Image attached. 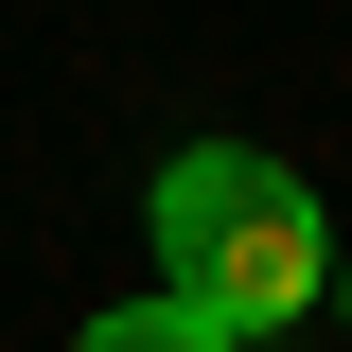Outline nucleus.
<instances>
[{
  "label": "nucleus",
  "mask_w": 352,
  "mask_h": 352,
  "mask_svg": "<svg viewBox=\"0 0 352 352\" xmlns=\"http://www.w3.org/2000/svg\"><path fill=\"white\" fill-rule=\"evenodd\" d=\"M71 352H247V335H212L194 300H124V317H88Z\"/></svg>",
  "instance_id": "f03ea898"
},
{
  "label": "nucleus",
  "mask_w": 352,
  "mask_h": 352,
  "mask_svg": "<svg viewBox=\"0 0 352 352\" xmlns=\"http://www.w3.org/2000/svg\"><path fill=\"white\" fill-rule=\"evenodd\" d=\"M335 317H352V247H335Z\"/></svg>",
  "instance_id": "7ed1b4c3"
},
{
  "label": "nucleus",
  "mask_w": 352,
  "mask_h": 352,
  "mask_svg": "<svg viewBox=\"0 0 352 352\" xmlns=\"http://www.w3.org/2000/svg\"><path fill=\"white\" fill-rule=\"evenodd\" d=\"M141 229H159V264H176V300L212 317V335H282V317H317V194L264 141H176L159 159V194H141Z\"/></svg>",
  "instance_id": "f257e3e1"
}]
</instances>
